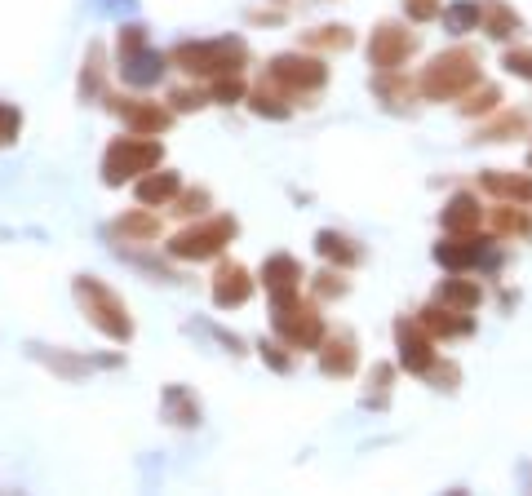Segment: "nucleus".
<instances>
[{
	"mask_svg": "<svg viewBox=\"0 0 532 496\" xmlns=\"http://www.w3.org/2000/svg\"><path fill=\"white\" fill-rule=\"evenodd\" d=\"M169 62L178 71H187L191 80H218L231 76V71H244L249 62V45L240 36H218V40H182V45L169 49Z\"/></svg>",
	"mask_w": 532,
	"mask_h": 496,
	"instance_id": "obj_1",
	"label": "nucleus"
},
{
	"mask_svg": "<svg viewBox=\"0 0 532 496\" xmlns=\"http://www.w3.org/2000/svg\"><path fill=\"white\" fill-rule=\"evenodd\" d=\"M479 54L470 45H453L444 49V54L431 58V67L422 71V80H417V93L431 102H448V98H462L479 85Z\"/></svg>",
	"mask_w": 532,
	"mask_h": 496,
	"instance_id": "obj_2",
	"label": "nucleus"
},
{
	"mask_svg": "<svg viewBox=\"0 0 532 496\" xmlns=\"http://www.w3.org/2000/svg\"><path fill=\"white\" fill-rule=\"evenodd\" d=\"M71 293H76L85 319L98 328L102 337H111V341H129L133 337V315H129L125 297H120L111 284H102L98 275H76V279H71Z\"/></svg>",
	"mask_w": 532,
	"mask_h": 496,
	"instance_id": "obj_3",
	"label": "nucleus"
},
{
	"mask_svg": "<svg viewBox=\"0 0 532 496\" xmlns=\"http://www.w3.org/2000/svg\"><path fill=\"white\" fill-rule=\"evenodd\" d=\"M271 328H275V337L284 341L289 350H320V341L329 337L324 333V315H320V306L311 302V297H302V293H289V297H275L271 302Z\"/></svg>",
	"mask_w": 532,
	"mask_h": 496,
	"instance_id": "obj_4",
	"label": "nucleus"
},
{
	"mask_svg": "<svg viewBox=\"0 0 532 496\" xmlns=\"http://www.w3.org/2000/svg\"><path fill=\"white\" fill-rule=\"evenodd\" d=\"M160 160H165V147H160V138H151V133H129V138H116L102 155V182L107 186H125L133 178H142V173L160 169Z\"/></svg>",
	"mask_w": 532,
	"mask_h": 496,
	"instance_id": "obj_5",
	"label": "nucleus"
},
{
	"mask_svg": "<svg viewBox=\"0 0 532 496\" xmlns=\"http://www.w3.org/2000/svg\"><path fill=\"white\" fill-rule=\"evenodd\" d=\"M235 235H240V222H235L231 213H218V217H204V222L187 226V231H178L165 244V253L178 257V262H209V257H218Z\"/></svg>",
	"mask_w": 532,
	"mask_h": 496,
	"instance_id": "obj_6",
	"label": "nucleus"
},
{
	"mask_svg": "<svg viewBox=\"0 0 532 496\" xmlns=\"http://www.w3.org/2000/svg\"><path fill=\"white\" fill-rule=\"evenodd\" d=\"M266 80L275 89H284L289 98H311V93L329 85V67H324V58H311L298 49V54H275L266 62Z\"/></svg>",
	"mask_w": 532,
	"mask_h": 496,
	"instance_id": "obj_7",
	"label": "nucleus"
},
{
	"mask_svg": "<svg viewBox=\"0 0 532 496\" xmlns=\"http://www.w3.org/2000/svg\"><path fill=\"white\" fill-rule=\"evenodd\" d=\"M417 54V36L399 23H377L373 36H368V67L373 71H399L408 58Z\"/></svg>",
	"mask_w": 532,
	"mask_h": 496,
	"instance_id": "obj_8",
	"label": "nucleus"
},
{
	"mask_svg": "<svg viewBox=\"0 0 532 496\" xmlns=\"http://www.w3.org/2000/svg\"><path fill=\"white\" fill-rule=\"evenodd\" d=\"M395 350H399V368L417 372V377H426V372L439 364L435 337L426 333L417 319H395Z\"/></svg>",
	"mask_w": 532,
	"mask_h": 496,
	"instance_id": "obj_9",
	"label": "nucleus"
},
{
	"mask_svg": "<svg viewBox=\"0 0 532 496\" xmlns=\"http://www.w3.org/2000/svg\"><path fill=\"white\" fill-rule=\"evenodd\" d=\"M435 262L444 266V271L462 275V271H475V266H497L501 257L493 253V240H479V235H453V240L435 244Z\"/></svg>",
	"mask_w": 532,
	"mask_h": 496,
	"instance_id": "obj_10",
	"label": "nucleus"
},
{
	"mask_svg": "<svg viewBox=\"0 0 532 496\" xmlns=\"http://www.w3.org/2000/svg\"><path fill=\"white\" fill-rule=\"evenodd\" d=\"M111 111L125 116L129 133H151V138H160L173 124V107H160V102H147V98H116Z\"/></svg>",
	"mask_w": 532,
	"mask_h": 496,
	"instance_id": "obj_11",
	"label": "nucleus"
},
{
	"mask_svg": "<svg viewBox=\"0 0 532 496\" xmlns=\"http://www.w3.org/2000/svg\"><path fill=\"white\" fill-rule=\"evenodd\" d=\"M165 71H169V54H160V49H151V45L133 49V54H120V80L133 85V89L160 85V80H165Z\"/></svg>",
	"mask_w": 532,
	"mask_h": 496,
	"instance_id": "obj_12",
	"label": "nucleus"
},
{
	"mask_svg": "<svg viewBox=\"0 0 532 496\" xmlns=\"http://www.w3.org/2000/svg\"><path fill=\"white\" fill-rule=\"evenodd\" d=\"M253 297V275L240 262H218L213 271V306L218 310H235Z\"/></svg>",
	"mask_w": 532,
	"mask_h": 496,
	"instance_id": "obj_13",
	"label": "nucleus"
},
{
	"mask_svg": "<svg viewBox=\"0 0 532 496\" xmlns=\"http://www.w3.org/2000/svg\"><path fill=\"white\" fill-rule=\"evenodd\" d=\"M417 324H422L435 341H457V337H470V333H475V319H470L466 310L439 306V302H431V306L417 310Z\"/></svg>",
	"mask_w": 532,
	"mask_h": 496,
	"instance_id": "obj_14",
	"label": "nucleus"
},
{
	"mask_svg": "<svg viewBox=\"0 0 532 496\" xmlns=\"http://www.w3.org/2000/svg\"><path fill=\"white\" fill-rule=\"evenodd\" d=\"M302 262L293 253H271L262 262V284H266V293H271V302L275 297H289V293H302Z\"/></svg>",
	"mask_w": 532,
	"mask_h": 496,
	"instance_id": "obj_15",
	"label": "nucleus"
},
{
	"mask_svg": "<svg viewBox=\"0 0 532 496\" xmlns=\"http://www.w3.org/2000/svg\"><path fill=\"white\" fill-rule=\"evenodd\" d=\"M360 368V346L351 333H333L320 341V372L324 377H351Z\"/></svg>",
	"mask_w": 532,
	"mask_h": 496,
	"instance_id": "obj_16",
	"label": "nucleus"
},
{
	"mask_svg": "<svg viewBox=\"0 0 532 496\" xmlns=\"http://www.w3.org/2000/svg\"><path fill=\"white\" fill-rule=\"evenodd\" d=\"M439 222H444V231H448V235H475V231H479V222H484L479 195H475V191H457L453 200L444 204Z\"/></svg>",
	"mask_w": 532,
	"mask_h": 496,
	"instance_id": "obj_17",
	"label": "nucleus"
},
{
	"mask_svg": "<svg viewBox=\"0 0 532 496\" xmlns=\"http://www.w3.org/2000/svg\"><path fill=\"white\" fill-rule=\"evenodd\" d=\"M133 195H138V204H147V209H165V204H173L182 195V178L178 173H169V169H151V173H142L138 186H133Z\"/></svg>",
	"mask_w": 532,
	"mask_h": 496,
	"instance_id": "obj_18",
	"label": "nucleus"
},
{
	"mask_svg": "<svg viewBox=\"0 0 532 496\" xmlns=\"http://www.w3.org/2000/svg\"><path fill=\"white\" fill-rule=\"evenodd\" d=\"M315 253H320L324 262H333L337 271H351V266L364 262V248L355 244L351 235H342V231H320V235H315Z\"/></svg>",
	"mask_w": 532,
	"mask_h": 496,
	"instance_id": "obj_19",
	"label": "nucleus"
},
{
	"mask_svg": "<svg viewBox=\"0 0 532 496\" xmlns=\"http://www.w3.org/2000/svg\"><path fill=\"white\" fill-rule=\"evenodd\" d=\"M160 408H165V421H173L178 430H196L200 426V399L191 395L187 386H165V395H160Z\"/></svg>",
	"mask_w": 532,
	"mask_h": 496,
	"instance_id": "obj_20",
	"label": "nucleus"
},
{
	"mask_svg": "<svg viewBox=\"0 0 532 496\" xmlns=\"http://www.w3.org/2000/svg\"><path fill=\"white\" fill-rule=\"evenodd\" d=\"M111 235H125V244H151V240H160V217L147 213V204H142L133 213H120L111 222Z\"/></svg>",
	"mask_w": 532,
	"mask_h": 496,
	"instance_id": "obj_21",
	"label": "nucleus"
},
{
	"mask_svg": "<svg viewBox=\"0 0 532 496\" xmlns=\"http://www.w3.org/2000/svg\"><path fill=\"white\" fill-rule=\"evenodd\" d=\"M244 102H249L253 116H266V120H289L293 116V98L284 89H275L266 76H262L258 89H249V98H244Z\"/></svg>",
	"mask_w": 532,
	"mask_h": 496,
	"instance_id": "obj_22",
	"label": "nucleus"
},
{
	"mask_svg": "<svg viewBox=\"0 0 532 496\" xmlns=\"http://www.w3.org/2000/svg\"><path fill=\"white\" fill-rule=\"evenodd\" d=\"M484 191L501 195V200H515V204H528L532 200V178L528 173H506V169H488L484 178H479Z\"/></svg>",
	"mask_w": 532,
	"mask_h": 496,
	"instance_id": "obj_23",
	"label": "nucleus"
},
{
	"mask_svg": "<svg viewBox=\"0 0 532 496\" xmlns=\"http://www.w3.org/2000/svg\"><path fill=\"white\" fill-rule=\"evenodd\" d=\"M27 355L40 359L45 368H54L58 377H67V381H80L89 368H94V359H80V355H71V350H49V346H36V341L27 346Z\"/></svg>",
	"mask_w": 532,
	"mask_h": 496,
	"instance_id": "obj_24",
	"label": "nucleus"
},
{
	"mask_svg": "<svg viewBox=\"0 0 532 496\" xmlns=\"http://www.w3.org/2000/svg\"><path fill=\"white\" fill-rule=\"evenodd\" d=\"M479 5H484V18H479V27H484L493 40H515L519 36L524 18H519L510 5H501V0H479Z\"/></svg>",
	"mask_w": 532,
	"mask_h": 496,
	"instance_id": "obj_25",
	"label": "nucleus"
},
{
	"mask_svg": "<svg viewBox=\"0 0 532 496\" xmlns=\"http://www.w3.org/2000/svg\"><path fill=\"white\" fill-rule=\"evenodd\" d=\"M435 302L470 315V310H479V302H484V288H479L475 279H444V284L435 288Z\"/></svg>",
	"mask_w": 532,
	"mask_h": 496,
	"instance_id": "obj_26",
	"label": "nucleus"
},
{
	"mask_svg": "<svg viewBox=\"0 0 532 496\" xmlns=\"http://www.w3.org/2000/svg\"><path fill=\"white\" fill-rule=\"evenodd\" d=\"M444 27L457 31V36H466V31H479V18H484V5L479 0H457V5H448L444 14Z\"/></svg>",
	"mask_w": 532,
	"mask_h": 496,
	"instance_id": "obj_27",
	"label": "nucleus"
},
{
	"mask_svg": "<svg viewBox=\"0 0 532 496\" xmlns=\"http://www.w3.org/2000/svg\"><path fill=\"white\" fill-rule=\"evenodd\" d=\"M306 45L311 49H351L355 45V31L346 23H324L315 31H306Z\"/></svg>",
	"mask_w": 532,
	"mask_h": 496,
	"instance_id": "obj_28",
	"label": "nucleus"
},
{
	"mask_svg": "<svg viewBox=\"0 0 532 496\" xmlns=\"http://www.w3.org/2000/svg\"><path fill=\"white\" fill-rule=\"evenodd\" d=\"M209 98L222 102V107H235V102L249 98V85H244L240 71H231V76H218V80H213V85H209Z\"/></svg>",
	"mask_w": 532,
	"mask_h": 496,
	"instance_id": "obj_29",
	"label": "nucleus"
},
{
	"mask_svg": "<svg viewBox=\"0 0 532 496\" xmlns=\"http://www.w3.org/2000/svg\"><path fill=\"white\" fill-rule=\"evenodd\" d=\"M102 93V45H89L85 54V71H80V98H98Z\"/></svg>",
	"mask_w": 532,
	"mask_h": 496,
	"instance_id": "obj_30",
	"label": "nucleus"
},
{
	"mask_svg": "<svg viewBox=\"0 0 532 496\" xmlns=\"http://www.w3.org/2000/svg\"><path fill=\"white\" fill-rule=\"evenodd\" d=\"M493 231L501 235V240H506V235H528L532 222H528V213L519 209V204H515V209H510V204H501V209L493 213Z\"/></svg>",
	"mask_w": 532,
	"mask_h": 496,
	"instance_id": "obj_31",
	"label": "nucleus"
},
{
	"mask_svg": "<svg viewBox=\"0 0 532 496\" xmlns=\"http://www.w3.org/2000/svg\"><path fill=\"white\" fill-rule=\"evenodd\" d=\"M524 124H528V116H524V111H506V116H501L497 124H484V129L475 133V142H506L510 133H519V129H524Z\"/></svg>",
	"mask_w": 532,
	"mask_h": 496,
	"instance_id": "obj_32",
	"label": "nucleus"
},
{
	"mask_svg": "<svg viewBox=\"0 0 532 496\" xmlns=\"http://www.w3.org/2000/svg\"><path fill=\"white\" fill-rule=\"evenodd\" d=\"M497 107H501V89L497 85H479V89L466 93L462 116H488V111H497Z\"/></svg>",
	"mask_w": 532,
	"mask_h": 496,
	"instance_id": "obj_33",
	"label": "nucleus"
},
{
	"mask_svg": "<svg viewBox=\"0 0 532 496\" xmlns=\"http://www.w3.org/2000/svg\"><path fill=\"white\" fill-rule=\"evenodd\" d=\"M18 133H23V111L14 102H0V147H14Z\"/></svg>",
	"mask_w": 532,
	"mask_h": 496,
	"instance_id": "obj_34",
	"label": "nucleus"
},
{
	"mask_svg": "<svg viewBox=\"0 0 532 496\" xmlns=\"http://www.w3.org/2000/svg\"><path fill=\"white\" fill-rule=\"evenodd\" d=\"M391 381H395V368L391 364H373V372H368V395L377 390V399H364V403H373V408H386V390H391Z\"/></svg>",
	"mask_w": 532,
	"mask_h": 496,
	"instance_id": "obj_35",
	"label": "nucleus"
},
{
	"mask_svg": "<svg viewBox=\"0 0 532 496\" xmlns=\"http://www.w3.org/2000/svg\"><path fill=\"white\" fill-rule=\"evenodd\" d=\"M351 293V284H346V275L342 271H324V275H315V297L320 302H333V297H346Z\"/></svg>",
	"mask_w": 532,
	"mask_h": 496,
	"instance_id": "obj_36",
	"label": "nucleus"
},
{
	"mask_svg": "<svg viewBox=\"0 0 532 496\" xmlns=\"http://www.w3.org/2000/svg\"><path fill=\"white\" fill-rule=\"evenodd\" d=\"M209 102H213L209 93H204V89H191V85H187V89H173V93H169V107H173V111H204V107H209Z\"/></svg>",
	"mask_w": 532,
	"mask_h": 496,
	"instance_id": "obj_37",
	"label": "nucleus"
},
{
	"mask_svg": "<svg viewBox=\"0 0 532 496\" xmlns=\"http://www.w3.org/2000/svg\"><path fill=\"white\" fill-rule=\"evenodd\" d=\"M284 350H289V346H284V341H258V355H262V364H271L275 372H289V368H293V359L284 355Z\"/></svg>",
	"mask_w": 532,
	"mask_h": 496,
	"instance_id": "obj_38",
	"label": "nucleus"
},
{
	"mask_svg": "<svg viewBox=\"0 0 532 496\" xmlns=\"http://www.w3.org/2000/svg\"><path fill=\"white\" fill-rule=\"evenodd\" d=\"M501 67H506L510 76H519V80H528V85H532V54H528V49H506Z\"/></svg>",
	"mask_w": 532,
	"mask_h": 496,
	"instance_id": "obj_39",
	"label": "nucleus"
},
{
	"mask_svg": "<svg viewBox=\"0 0 532 496\" xmlns=\"http://www.w3.org/2000/svg\"><path fill=\"white\" fill-rule=\"evenodd\" d=\"M142 45H147V27H142V23H125V27H120V36H116L120 54H133V49H142Z\"/></svg>",
	"mask_w": 532,
	"mask_h": 496,
	"instance_id": "obj_40",
	"label": "nucleus"
},
{
	"mask_svg": "<svg viewBox=\"0 0 532 496\" xmlns=\"http://www.w3.org/2000/svg\"><path fill=\"white\" fill-rule=\"evenodd\" d=\"M173 204H178V209H173L178 217H200L204 209H209V191H187V195H178Z\"/></svg>",
	"mask_w": 532,
	"mask_h": 496,
	"instance_id": "obj_41",
	"label": "nucleus"
},
{
	"mask_svg": "<svg viewBox=\"0 0 532 496\" xmlns=\"http://www.w3.org/2000/svg\"><path fill=\"white\" fill-rule=\"evenodd\" d=\"M404 14L413 18V23H431V18L444 14V5H439V0H404Z\"/></svg>",
	"mask_w": 532,
	"mask_h": 496,
	"instance_id": "obj_42",
	"label": "nucleus"
},
{
	"mask_svg": "<svg viewBox=\"0 0 532 496\" xmlns=\"http://www.w3.org/2000/svg\"><path fill=\"white\" fill-rule=\"evenodd\" d=\"M213 337H218V341H222V346H227V350H231V355H240V350H244V341H240V337H235V333H222V328H213Z\"/></svg>",
	"mask_w": 532,
	"mask_h": 496,
	"instance_id": "obj_43",
	"label": "nucleus"
},
{
	"mask_svg": "<svg viewBox=\"0 0 532 496\" xmlns=\"http://www.w3.org/2000/svg\"><path fill=\"white\" fill-rule=\"evenodd\" d=\"M528 164H532V155H528Z\"/></svg>",
	"mask_w": 532,
	"mask_h": 496,
	"instance_id": "obj_44",
	"label": "nucleus"
}]
</instances>
